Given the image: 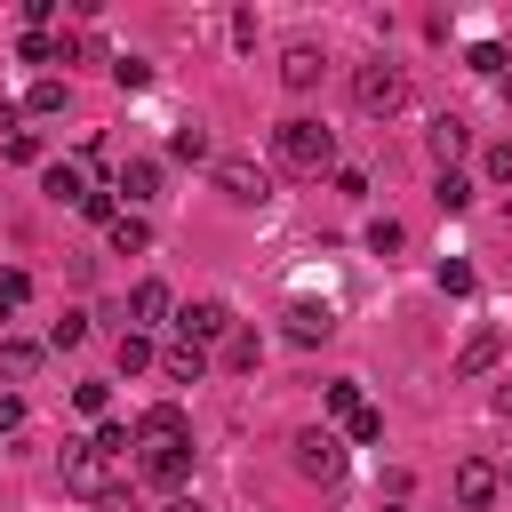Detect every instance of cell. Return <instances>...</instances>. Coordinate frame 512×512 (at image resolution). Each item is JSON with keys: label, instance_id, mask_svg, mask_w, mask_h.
<instances>
[{"label": "cell", "instance_id": "37", "mask_svg": "<svg viewBox=\"0 0 512 512\" xmlns=\"http://www.w3.org/2000/svg\"><path fill=\"white\" fill-rule=\"evenodd\" d=\"M96 512H120V504H112V496H104V504H96Z\"/></svg>", "mask_w": 512, "mask_h": 512}, {"label": "cell", "instance_id": "27", "mask_svg": "<svg viewBox=\"0 0 512 512\" xmlns=\"http://www.w3.org/2000/svg\"><path fill=\"white\" fill-rule=\"evenodd\" d=\"M112 80H120V88H144L152 64H144V56H112Z\"/></svg>", "mask_w": 512, "mask_h": 512}, {"label": "cell", "instance_id": "32", "mask_svg": "<svg viewBox=\"0 0 512 512\" xmlns=\"http://www.w3.org/2000/svg\"><path fill=\"white\" fill-rule=\"evenodd\" d=\"M72 400H80V416H104V408H112V392H104V384H80Z\"/></svg>", "mask_w": 512, "mask_h": 512}, {"label": "cell", "instance_id": "22", "mask_svg": "<svg viewBox=\"0 0 512 512\" xmlns=\"http://www.w3.org/2000/svg\"><path fill=\"white\" fill-rule=\"evenodd\" d=\"M144 368H152V336L128 328V336H120V376H144Z\"/></svg>", "mask_w": 512, "mask_h": 512}, {"label": "cell", "instance_id": "31", "mask_svg": "<svg viewBox=\"0 0 512 512\" xmlns=\"http://www.w3.org/2000/svg\"><path fill=\"white\" fill-rule=\"evenodd\" d=\"M328 408H336V416H352V408H360V384H352V376H336V384H328Z\"/></svg>", "mask_w": 512, "mask_h": 512}, {"label": "cell", "instance_id": "19", "mask_svg": "<svg viewBox=\"0 0 512 512\" xmlns=\"http://www.w3.org/2000/svg\"><path fill=\"white\" fill-rule=\"evenodd\" d=\"M40 184H48V200H64V208H80V192H88V184H80V168H48Z\"/></svg>", "mask_w": 512, "mask_h": 512}, {"label": "cell", "instance_id": "7", "mask_svg": "<svg viewBox=\"0 0 512 512\" xmlns=\"http://www.w3.org/2000/svg\"><path fill=\"white\" fill-rule=\"evenodd\" d=\"M176 328H184V344H200V352H208L216 336H232V312H224L216 296H200V304H184V312H176Z\"/></svg>", "mask_w": 512, "mask_h": 512}, {"label": "cell", "instance_id": "38", "mask_svg": "<svg viewBox=\"0 0 512 512\" xmlns=\"http://www.w3.org/2000/svg\"><path fill=\"white\" fill-rule=\"evenodd\" d=\"M504 104H512V72H504Z\"/></svg>", "mask_w": 512, "mask_h": 512}, {"label": "cell", "instance_id": "34", "mask_svg": "<svg viewBox=\"0 0 512 512\" xmlns=\"http://www.w3.org/2000/svg\"><path fill=\"white\" fill-rule=\"evenodd\" d=\"M16 424H24V400L8 392V400H0V432H16Z\"/></svg>", "mask_w": 512, "mask_h": 512}, {"label": "cell", "instance_id": "18", "mask_svg": "<svg viewBox=\"0 0 512 512\" xmlns=\"http://www.w3.org/2000/svg\"><path fill=\"white\" fill-rule=\"evenodd\" d=\"M144 440H184V408H176V400L144 408Z\"/></svg>", "mask_w": 512, "mask_h": 512}, {"label": "cell", "instance_id": "36", "mask_svg": "<svg viewBox=\"0 0 512 512\" xmlns=\"http://www.w3.org/2000/svg\"><path fill=\"white\" fill-rule=\"evenodd\" d=\"M496 408H504V416H512V384H504V392H496Z\"/></svg>", "mask_w": 512, "mask_h": 512}, {"label": "cell", "instance_id": "14", "mask_svg": "<svg viewBox=\"0 0 512 512\" xmlns=\"http://www.w3.org/2000/svg\"><path fill=\"white\" fill-rule=\"evenodd\" d=\"M328 328H336L328 304H296V312H288V344H328Z\"/></svg>", "mask_w": 512, "mask_h": 512}, {"label": "cell", "instance_id": "16", "mask_svg": "<svg viewBox=\"0 0 512 512\" xmlns=\"http://www.w3.org/2000/svg\"><path fill=\"white\" fill-rule=\"evenodd\" d=\"M104 232H112V248H120V256H136V248H152V224H144L136 208H120V216H112Z\"/></svg>", "mask_w": 512, "mask_h": 512}, {"label": "cell", "instance_id": "6", "mask_svg": "<svg viewBox=\"0 0 512 512\" xmlns=\"http://www.w3.org/2000/svg\"><path fill=\"white\" fill-rule=\"evenodd\" d=\"M496 488H504V472H496L488 456H464V464H456V504H464V512H488Z\"/></svg>", "mask_w": 512, "mask_h": 512}, {"label": "cell", "instance_id": "25", "mask_svg": "<svg viewBox=\"0 0 512 512\" xmlns=\"http://www.w3.org/2000/svg\"><path fill=\"white\" fill-rule=\"evenodd\" d=\"M344 432H352L360 448H376V440H384V416H376V408H352V416H344Z\"/></svg>", "mask_w": 512, "mask_h": 512}, {"label": "cell", "instance_id": "10", "mask_svg": "<svg viewBox=\"0 0 512 512\" xmlns=\"http://www.w3.org/2000/svg\"><path fill=\"white\" fill-rule=\"evenodd\" d=\"M128 312H136V336H144V328H160V320L176 312V296H168V280H136V288H128Z\"/></svg>", "mask_w": 512, "mask_h": 512}, {"label": "cell", "instance_id": "30", "mask_svg": "<svg viewBox=\"0 0 512 512\" xmlns=\"http://www.w3.org/2000/svg\"><path fill=\"white\" fill-rule=\"evenodd\" d=\"M80 216H88V224H112L120 208H112V192H80Z\"/></svg>", "mask_w": 512, "mask_h": 512}, {"label": "cell", "instance_id": "39", "mask_svg": "<svg viewBox=\"0 0 512 512\" xmlns=\"http://www.w3.org/2000/svg\"><path fill=\"white\" fill-rule=\"evenodd\" d=\"M504 488H512V472H504Z\"/></svg>", "mask_w": 512, "mask_h": 512}, {"label": "cell", "instance_id": "26", "mask_svg": "<svg viewBox=\"0 0 512 512\" xmlns=\"http://www.w3.org/2000/svg\"><path fill=\"white\" fill-rule=\"evenodd\" d=\"M80 336H88V312H64V320H56V328H48V344H56V352H72V344H80Z\"/></svg>", "mask_w": 512, "mask_h": 512}, {"label": "cell", "instance_id": "35", "mask_svg": "<svg viewBox=\"0 0 512 512\" xmlns=\"http://www.w3.org/2000/svg\"><path fill=\"white\" fill-rule=\"evenodd\" d=\"M160 512H200V504H192V496H168V504H160Z\"/></svg>", "mask_w": 512, "mask_h": 512}, {"label": "cell", "instance_id": "12", "mask_svg": "<svg viewBox=\"0 0 512 512\" xmlns=\"http://www.w3.org/2000/svg\"><path fill=\"white\" fill-rule=\"evenodd\" d=\"M424 144H432V160H440V168H456V152H464V144H472V128H464V120H456V112H440V120H432V128H424Z\"/></svg>", "mask_w": 512, "mask_h": 512}, {"label": "cell", "instance_id": "4", "mask_svg": "<svg viewBox=\"0 0 512 512\" xmlns=\"http://www.w3.org/2000/svg\"><path fill=\"white\" fill-rule=\"evenodd\" d=\"M112 464H120V456H104L96 440H72V448H64V488H80V496H96V504H104Z\"/></svg>", "mask_w": 512, "mask_h": 512}, {"label": "cell", "instance_id": "8", "mask_svg": "<svg viewBox=\"0 0 512 512\" xmlns=\"http://www.w3.org/2000/svg\"><path fill=\"white\" fill-rule=\"evenodd\" d=\"M184 472H192V440H152L144 480H152V488H184Z\"/></svg>", "mask_w": 512, "mask_h": 512}, {"label": "cell", "instance_id": "24", "mask_svg": "<svg viewBox=\"0 0 512 512\" xmlns=\"http://www.w3.org/2000/svg\"><path fill=\"white\" fill-rule=\"evenodd\" d=\"M400 240H408V224H400V216H376V224H368V248H376V256H392Z\"/></svg>", "mask_w": 512, "mask_h": 512}, {"label": "cell", "instance_id": "1", "mask_svg": "<svg viewBox=\"0 0 512 512\" xmlns=\"http://www.w3.org/2000/svg\"><path fill=\"white\" fill-rule=\"evenodd\" d=\"M272 160H280L288 176H320V168H336V136H328L320 120H304V112H296V120H280V128H272Z\"/></svg>", "mask_w": 512, "mask_h": 512}, {"label": "cell", "instance_id": "21", "mask_svg": "<svg viewBox=\"0 0 512 512\" xmlns=\"http://www.w3.org/2000/svg\"><path fill=\"white\" fill-rule=\"evenodd\" d=\"M256 352H264L256 328H232V336H224V368H256Z\"/></svg>", "mask_w": 512, "mask_h": 512}, {"label": "cell", "instance_id": "15", "mask_svg": "<svg viewBox=\"0 0 512 512\" xmlns=\"http://www.w3.org/2000/svg\"><path fill=\"white\" fill-rule=\"evenodd\" d=\"M160 368H168V376H176V384H200V376H208V352H200V344H184V336H176V344H168V352H160Z\"/></svg>", "mask_w": 512, "mask_h": 512}, {"label": "cell", "instance_id": "5", "mask_svg": "<svg viewBox=\"0 0 512 512\" xmlns=\"http://www.w3.org/2000/svg\"><path fill=\"white\" fill-rule=\"evenodd\" d=\"M216 192H224L232 208H264V200H272V176H264L256 160L232 152V160H216Z\"/></svg>", "mask_w": 512, "mask_h": 512}, {"label": "cell", "instance_id": "23", "mask_svg": "<svg viewBox=\"0 0 512 512\" xmlns=\"http://www.w3.org/2000/svg\"><path fill=\"white\" fill-rule=\"evenodd\" d=\"M24 112H40V120H48V112H64V80H32V96H24Z\"/></svg>", "mask_w": 512, "mask_h": 512}, {"label": "cell", "instance_id": "9", "mask_svg": "<svg viewBox=\"0 0 512 512\" xmlns=\"http://www.w3.org/2000/svg\"><path fill=\"white\" fill-rule=\"evenodd\" d=\"M320 64H328V56H320L312 40H288V48H280V88H296V96H304V88L320 80Z\"/></svg>", "mask_w": 512, "mask_h": 512}, {"label": "cell", "instance_id": "33", "mask_svg": "<svg viewBox=\"0 0 512 512\" xmlns=\"http://www.w3.org/2000/svg\"><path fill=\"white\" fill-rule=\"evenodd\" d=\"M488 184H512V144H488Z\"/></svg>", "mask_w": 512, "mask_h": 512}, {"label": "cell", "instance_id": "28", "mask_svg": "<svg viewBox=\"0 0 512 512\" xmlns=\"http://www.w3.org/2000/svg\"><path fill=\"white\" fill-rule=\"evenodd\" d=\"M168 152H176V160H208V136H200V128H176Z\"/></svg>", "mask_w": 512, "mask_h": 512}, {"label": "cell", "instance_id": "17", "mask_svg": "<svg viewBox=\"0 0 512 512\" xmlns=\"http://www.w3.org/2000/svg\"><path fill=\"white\" fill-rule=\"evenodd\" d=\"M120 192L128 200H152L160 192V160H120Z\"/></svg>", "mask_w": 512, "mask_h": 512}, {"label": "cell", "instance_id": "20", "mask_svg": "<svg viewBox=\"0 0 512 512\" xmlns=\"http://www.w3.org/2000/svg\"><path fill=\"white\" fill-rule=\"evenodd\" d=\"M432 200H440V208H472V176H456V168H440V184H432Z\"/></svg>", "mask_w": 512, "mask_h": 512}, {"label": "cell", "instance_id": "29", "mask_svg": "<svg viewBox=\"0 0 512 512\" xmlns=\"http://www.w3.org/2000/svg\"><path fill=\"white\" fill-rule=\"evenodd\" d=\"M32 296V272H0V312H16Z\"/></svg>", "mask_w": 512, "mask_h": 512}, {"label": "cell", "instance_id": "2", "mask_svg": "<svg viewBox=\"0 0 512 512\" xmlns=\"http://www.w3.org/2000/svg\"><path fill=\"white\" fill-rule=\"evenodd\" d=\"M352 104L376 112V120L400 112V104H408V72H400V64H360V72H352Z\"/></svg>", "mask_w": 512, "mask_h": 512}, {"label": "cell", "instance_id": "3", "mask_svg": "<svg viewBox=\"0 0 512 512\" xmlns=\"http://www.w3.org/2000/svg\"><path fill=\"white\" fill-rule=\"evenodd\" d=\"M288 464H296L304 480H336V472H344V440L312 424V432H296V440H288Z\"/></svg>", "mask_w": 512, "mask_h": 512}, {"label": "cell", "instance_id": "13", "mask_svg": "<svg viewBox=\"0 0 512 512\" xmlns=\"http://www.w3.org/2000/svg\"><path fill=\"white\" fill-rule=\"evenodd\" d=\"M0 376H8V384H32V376H40V344H32V336H0Z\"/></svg>", "mask_w": 512, "mask_h": 512}, {"label": "cell", "instance_id": "11", "mask_svg": "<svg viewBox=\"0 0 512 512\" xmlns=\"http://www.w3.org/2000/svg\"><path fill=\"white\" fill-rule=\"evenodd\" d=\"M496 352H504V328L488 320V328H472V336H464V352H456V376H488V368H496Z\"/></svg>", "mask_w": 512, "mask_h": 512}]
</instances>
